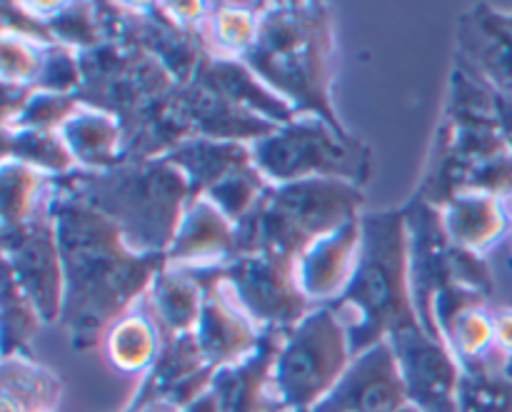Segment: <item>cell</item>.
I'll list each match as a JSON object with an SVG mask.
<instances>
[{"label": "cell", "mask_w": 512, "mask_h": 412, "mask_svg": "<svg viewBox=\"0 0 512 412\" xmlns=\"http://www.w3.org/2000/svg\"><path fill=\"white\" fill-rule=\"evenodd\" d=\"M50 218L65 278L60 318L73 333L75 350H85L108 333V323L133 310L168 258L135 253L113 220L70 195L50 200Z\"/></svg>", "instance_id": "cell-1"}, {"label": "cell", "mask_w": 512, "mask_h": 412, "mask_svg": "<svg viewBox=\"0 0 512 412\" xmlns=\"http://www.w3.org/2000/svg\"><path fill=\"white\" fill-rule=\"evenodd\" d=\"M328 308L348 330L353 358L403 330L423 328L410 303L403 215L378 213L360 218V253L353 278Z\"/></svg>", "instance_id": "cell-2"}, {"label": "cell", "mask_w": 512, "mask_h": 412, "mask_svg": "<svg viewBox=\"0 0 512 412\" xmlns=\"http://www.w3.org/2000/svg\"><path fill=\"white\" fill-rule=\"evenodd\" d=\"M193 193L188 178L168 158L135 168L75 175L70 198L90 205L113 220L125 243L143 255H163L180 228L185 198Z\"/></svg>", "instance_id": "cell-3"}, {"label": "cell", "mask_w": 512, "mask_h": 412, "mask_svg": "<svg viewBox=\"0 0 512 412\" xmlns=\"http://www.w3.org/2000/svg\"><path fill=\"white\" fill-rule=\"evenodd\" d=\"M360 203L358 185L345 180L313 178L265 190L238 223V255L265 253L295 263L310 245L358 218Z\"/></svg>", "instance_id": "cell-4"}, {"label": "cell", "mask_w": 512, "mask_h": 412, "mask_svg": "<svg viewBox=\"0 0 512 412\" xmlns=\"http://www.w3.org/2000/svg\"><path fill=\"white\" fill-rule=\"evenodd\" d=\"M325 53L328 30L323 25V10L290 5L270 10L258 20V38L245 60L273 88L293 95L298 105L318 113L323 110L325 120L340 128L325 98Z\"/></svg>", "instance_id": "cell-5"}, {"label": "cell", "mask_w": 512, "mask_h": 412, "mask_svg": "<svg viewBox=\"0 0 512 412\" xmlns=\"http://www.w3.org/2000/svg\"><path fill=\"white\" fill-rule=\"evenodd\" d=\"M348 330L330 308L305 315L283 338L268 385V412H315L350 368Z\"/></svg>", "instance_id": "cell-6"}, {"label": "cell", "mask_w": 512, "mask_h": 412, "mask_svg": "<svg viewBox=\"0 0 512 412\" xmlns=\"http://www.w3.org/2000/svg\"><path fill=\"white\" fill-rule=\"evenodd\" d=\"M253 160L260 173L283 185L313 178L360 185L368 175L363 145L353 143L343 130L328 128L325 118L288 123L268 138L255 140Z\"/></svg>", "instance_id": "cell-7"}, {"label": "cell", "mask_w": 512, "mask_h": 412, "mask_svg": "<svg viewBox=\"0 0 512 412\" xmlns=\"http://www.w3.org/2000/svg\"><path fill=\"white\" fill-rule=\"evenodd\" d=\"M223 280L250 320L275 333H290L303 320L308 298L295 280V263L275 255H238L223 270Z\"/></svg>", "instance_id": "cell-8"}, {"label": "cell", "mask_w": 512, "mask_h": 412, "mask_svg": "<svg viewBox=\"0 0 512 412\" xmlns=\"http://www.w3.org/2000/svg\"><path fill=\"white\" fill-rule=\"evenodd\" d=\"M5 260L8 275L38 308L40 318L55 320L63 315L65 278L55 225L50 208L35 213L28 223L5 230Z\"/></svg>", "instance_id": "cell-9"}, {"label": "cell", "mask_w": 512, "mask_h": 412, "mask_svg": "<svg viewBox=\"0 0 512 412\" xmlns=\"http://www.w3.org/2000/svg\"><path fill=\"white\" fill-rule=\"evenodd\" d=\"M390 345L413 408L420 412H458L460 363L453 360L445 340L435 338L425 328H413L393 335Z\"/></svg>", "instance_id": "cell-10"}, {"label": "cell", "mask_w": 512, "mask_h": 412, "mask_svg": "<svg viewBox=\"0 0 512 412\" xmlns=\"http://www.w3.org/2000/svg\"><path fill=\"white\" fill-rule=\"evenodd\" d=\"M408 390L390 340L358 355L338 388L315 412H400L408 408Z\"/></svg>", "instance_id": "cell-11"}, {"label": "cell", "mask_w": 512, "mask_h": 412, "mask_svg": "<svg viewBox=\"0 0 512 412\" xmlns=\"http://www.w3.org/2000/svg\"><path fill=\"white\" fill-rule=\"evenodd\" d=\"M360 253V218L310 245L295 260V280L305 298H340Z\"/></svg>", "instance_id": "cell-12"}, {"label": "cell", "mask_w": 512, "mask_h": 412, "mask_svg": "<svg viewBox=\"0 0 512 412\" xmlns=\"http://www.w3.org/2000/svg\"><path fill=\"white\" fill-rule=\"evenodd\" d=\"M238 253V228L228 223V215L213 200H195L188 205L173 245L168 250V265L180 270H205L210 260H223Z\"/></svg>", "instance_id": "cell-13"}, {"label": "cell", "mask_w": 512, "mask_h": 412, "mask_svg": "<svg viewBox=\"0 0 512 412\" xmlns=\"http://www.w3.org/2000/svg\"><path fill=\"white\" fill-rule=\"evenodd\" d=\"M445 233L458 248L480 255L498 248L510 230L508 210L498 198L475 193H458L445 205Z\"/></svg>", "instance_id": "cell-14"}, {"label": "cell", "mask_w": 512, "mask_h": 412, "mask_svg": "<svg viewBox=\"0 0 512 412\" xmlns=\"http://www.w3.org/2000/svg\"><path fill=\"white\" fill-rule=\"evenodd\" d=\"M58 133L63 135L75 163H83L88 170L115 168L113 160L118 158L123 130L110 113L93 105H78Z\"/></svg>", "instance_id": "cell-15"}, {"label": "cell", "mask_w": 512, "mask_h": 412, "mask_svg": "<svg viewBox=\"0 0 512 412\" xmlns=\"http://www.w3.org/2000/svg\"><path fill=\"white\" fill-rule=\"evenodd\" d=\"M155 323L163 330L165 340L193 335L203 313L205 290L193 273L165 265L153 280Z\"/></svg>", "instance_id": "cell-16"}, {"label": "cell", "mask_w": 512, "mask_h": 412, "mask_svg": "<svg viewBox=\"0 0 512 412\" xmlns=\"http://www.w3.org/2000/svg\"><path fill=\"white\" fill-rule=\"evenodd\" d=\"M458 412H512V378L498 348L485 358L460 363Z\"/></svg>", "instance_id": "cell-17"}, {"label": "cell", "mask_w": 512, "mask_h": 412, "mask_svg": "<svg viewBox=\"0 0 512 412\" xmlns=\"http://www.w3.org/2000/svg\"><path fill=\"white\" fill-rule=\"evenodd\" d=\"M105 353L120 373H143L153 368L160 355L158 323L130 310L105 333Z\"/></svg>", "instance_id": "cell-18"}, {"label": "cell", "mask_w": 512, "mask_h": 412, "mask_svg": "<svg viewBox=\"0 0 512 412\" xmlns=\"http://www.w3.org/2000/svg\"><path fill=\"white\" fill-rule=\"evenodd\" d=\"M63 385L40 365L25 358H5L3 412H50L58 403Z\"/></svg>", "instance_id": "cell-19"}, {"label": "cell", "mask_w": 512, "mask_h": 412, "mask_svg": "<svg viewBox=\"0 0 512 412\" xmlns=\"http://www.w3.org/2000/svg\"><path fill=\"white\" fill-rule=\"evenodd\" d=\"M38 188H43V175H38V170L30 168L25 163H10L5 160L3 170V220L5 230H13L18 225L28 223L40 208H35L38 203Z\"/></svg>", "instance_id": "cell-20"}, {"label": "cell", "mask_w": 512, "mask_h": 412, "mask_svg": "<svg viewBox=\"0 0 512 412\" xmlns=\"http://www.w3.org/2000/svg\"><path fill=\"white\" fill-rule=\"evenodd\" d=\"M15 160L35 170H68L75 158L65 145L63 135L53 130H18L15 133Z\"/></svg>", "instance_id": "cell-21"}, {"label": "cell", "mask_w": 512, "mask_h": 412, "mask_svg": "<svg viewBox=\"0 0 512 412\" xmlns=\"http://www.w3.org/2000/svg\"><path fill=\"white\" fill-rule=\"evenodd\" d=\"M208 33L213 35L215 48L223 50V55H248L258 38V23H253L248 10L225 8L213 13Z\"/></svg>", "instance_id": "cell-22"}, {"label": "cell", "mask_w": 512, "mask_h": 412, "mask_svg": "<svg viewBox=\"0 0 512 412\" xmlns=\"http://www.w3.org/2000/svg\"><path fill=\"white\" fill-rule=\"evenodd\" d=\"M138 412H183V410L173 408V405H168V403H153V405H145V408Z\"/></svg>", "instance_id": "cell-23"}, {"label": "cell", "mask_w": 512, "mask_h": 412, "mask_svg": "<svg viewBox=\"0 0 512 412\" xmlns=\"http://www.w3.org/2000/svg\"><path fill=\"white\" fill-rule=\"evenodd\" d=\"M505 373H508V375H510V378H512V363H508V365H505Z\"/></svg>", "instance_id": "cell-24"}]
</instances>
